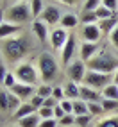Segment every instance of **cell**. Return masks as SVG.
Segmentation results:
<instances>
[{
  "label": "cell",
  "instance_id": "1",
  "mask_svg": "<svg viewBox=\"0 0 118 127\" xmlns=\"http://www.w3.org/2000/svg\"><path fill=\"white\" fill-rule=\"evenodd\" d=\"M32 48L34 47H32L30 38L25 36V34H18L14 38L0 41V50H2V56L5 57V61L16 63V64L22 63L23 59L30 54Z\"/></svg>",
  "mask_w": 118,
  "mask_h": 127
},
{
  "label": "cell",
  "instance_id": "2",
  "mask_svg": "<svg viewBox=\"0 0 118 127\" xmlns=\"http://www.w3.org/2000/svg\"><path fill=\"white\" fill-rule=\"evenodd\" d=\"M86 68L93 70V72L106 73V75H113L118 70V59L109 52V50H98L86 63Z\"/></svg>",
  "mask_w": 118,
  "mask_h": 127
},
{
  "label": "cell",
  "instance_id": "3",
  "mask_svg": "<svg viewBox=\"0 0 118 127\" xmlns=\"http://www.w3.org/2000/svg\"><path fill=\"white\" fill-rule=\"evenodd\" d=\"M38 72H39V79L43 82H48L57 77V72H59V64L56 61V57L48 52H41L38 56Z\"/></svg>",
  "mask_w": 118,
  "mask_h": 127
},
{
  "label": "cell",
  "instance_id": "4",
  "mask_svg": "<svg viewBox=\"0 0 118 127\" xmlns=\"http://www.w3.org/2000/svg\"><path fill=\"white\" fill-rule=\"evenodd\" d=\"M34 20L32 18V11L29 2H22V4H13L11 7L5 9V22H11L16 25H22L25 22Z\"/></svg>",
  "mask_w": 118,
  "mask_h": 127
},
{
  "label": "cell",
  "instance_id": "5",
  "mask_svg": "<svg viewBox=\"0 0 118 127\" xmlns=\"http://www.w3.org/2000/svg\"><path fill=\"white\" fill-rule=\"evenodd\" d=\"M14 75H16V81H18V82L30 84V86H36V82L39 81L38 66H34L30 61H22V63L16 64Z\"/></svg>",
  "mask_w": 118,
  "mask_h": 127
},
{
  "label": "cell",
  "instance_id": "6",
  "mask_svg": "<svg viewBox=\"0 0 118 127\" xmlns=\"http://www.w3.org/2000/svg\"><path fill=\"white\" fill-rule=\"evenodd\" d=\"M111 82H113L111 75H106V73H100V72H93V70H88L86 75H84V81H82L84 86H89V88H93L97 91L104 90L107 84H111Z\"/></svg>",
  "mask_w": 118,
  "mask_h": 127
},
{
  "label": "cell",
  "instance_id": "7",
  "mask_svg": "<svg viewBox=\"0 0 118 127\" xmlns=\"http://www.w3.org/2000/svg\"><path fill=\"white\" fill-rule=\"evenodd\" d=\"M64 72H66V77L68 81H73V82H82L84 81V75H86L88 68H86V63L82 61V59H73V61L64 66Z\"/></svg>",
  "mask_w": 118,
  "mask_h": 127
},
{
  "label": "cell",
  "instance_id": "8",
  "mask_svg": "<svg viewBox=\"0 0 118 127\" xmlns=\"http://www.w3.org/2000/svg\"><path fill=\"white\" fill-rule=\"evenodd\" d=\"M61 18H63V11H61V7H59V5H54V4L45 5L43 13H41V16H39V20H43V22L48 25V27H50V25L59 23V22H61Z\"/></svg>",
  "mask_w": 118,
  "mask_h": 127
},
{
  "label": "cell",
  "instance_id": "9",
  "mask_svg": "<svg viewBox=\"0 0 118 127\" xmlns=\"http://www.w3.org/2000/svg\"><path fill=\"white\" fill-rule=\"evenodd\" d=\"M70 34L68 31L63 29V27H56L52 32H50V47H52L54 50H63V47L66 45V41H68Z\"/></svg>",
  "mask_w": 118,
  "mask_h": 127
},
{
  "label": "cell",
  "instance_id": "10",
  "mask_svg": "<svg viewBox=\"0 0 118 127\" xmlns=\"http://www.w3.org/2000/svg\"><path fill=\"white\" fill-rule=\"evenodd\" d=\"M75 48H77V38H75L73 34H70L68 41H66V45H64L63 50H61V63H63V66H68V64L73 61Z\"/></svg>",
  "mask_w": 118,
  "mask_h": 127
},
{
  "label": "cell",
  "instance_id": "11",
  "mask_svg": "<svg viewBox=\"0 0 118 127\" xmlns=\"http://www.w3.org/2000/svg\"><path fill=\"white\" fill-rule=\"evenodd\" d=\"M11 93H14L20 100H30L32 97L36 95V86H30V84H23V82H16L14 86L9 90Z\"/></svg>",
  "mask_w": 118,
  "mask_h": 127
},
{
  "label": "cell",
  "instance_id": "12",
  "mask_svg": "<svg viewBox=\"0 0 118 127\" xmlns=\"http://www.w3.org/2000/svg\"><path fill=\"white\" fill-rule=\"evenodd\" d=\"M81 36H82L84 41L97 43V41L100 39V36H102V31H100L98 23H95V25H82V29H81Z\"/></svg>",
  "mask_w": 118,
  "mask_h": 127
},
{
  "label": "cell",
  "instance_id": "13",
  "mask_svg": "<svg viewBox=\"0 0 118 127\" xmlns=\"http://www.w3.org/2000/svg\"><path fill=\"white\" fill-rule=\"evenodd\" d=\"M22 31H23L22 25H16V23H11V22H4L0 25V41L18 36V34H22Z\"/></svg>",
  "mask_w": 118,
  "mask_h": 127
},
{
  "label": "cell",
  "instance_id": "14",
  "mask_svg": "<svg viewBox=\"0 0 118 127\" xmlns=\"http://www.w3.org/2000/svg\"><path fill=\"white\" fill-rule=\"evenodd\" d=\"M81 98L84 100V102H93V104H102V93L89 88V86H84V84H81Z\"/></svg>",
  "mask_w": 118,
  "mask_h": 127
},
{
  "label": "cell",
  "instance_id": "15",
  "mask_svg": "<svg viewBox=\"0 0 118 127\" xmlns=\"http://www.w3.org/2000/svg\"><path fill=\"white\" fill-rule=\"evenodd\" d=\"M32 32L36 34V38L41 41V43H45V41L50 39V31H48V25L43 22V20H32Z\"/></svg>",
  "mask_w": 118,
  "mask_h": 127
},
{
  "label": "cell",
  "instance_id": "16",
  "mask_svg": "<svg viewBox=\"0 0 118 127\" xmlns=\"http://www.w3.org/2000/svg\"><path fill=\"white\" fill-rule=\"evenodd\" d=\"M98 52V43H89V41H82V45L79 48V59H82L84 63H88L91 57Z\"/></svg>",
  "mask_w": 118,
  "mask_h": 127
},
{
  "label": "cell",
  "instance_id": "17",
  "mask_svg": "<svg viewBox=\"0 0 118 127\" xmlns=\"http://www.w3.org/2000/svg\"><path fill=\"white\" fill-rule=\"evenodd\" d=\"M63 90H64V98H68V100H79L81 98V84L79 82L68 81Z\"/></svg>",
  "mask_w": 118,
  "mask_h": 127
},
{
  "label": "cell",
  "instance_id": "18",
  "mask_svg": "<svg viewBox=\"0 0 118 127\" xmlns=\"http://www.w3.org/2000/svg\"><path fill=\"white\" fill-rule=\"evenodd\" d=\"M81 23V18L79 16H75L73 13H66V14H63V18H61V22H59V25H61L63 29H75L77 25Z\"/></svg>",
  "mask_w": 118,
  "mask_h": 127
},
{
  "label": "cell",
  "instance_id": "19",
  "mask_svg": "<svg viewBox=\"0 0 118 127\" xmlns=\"http://www.w3.org/2000/svg\"><path fill=\"white\" fill-rule=\"evenodd\" d=\"M32 113H38L34 107L30 106V102H23L18 109H16V111L13 113V120H22V118H25V116H29V115H32Z\"/></svg>",
  "mask_w": 118,
  "mask_h": 127
},
{
  "label": "cell",
  "instance_id": "20",
  "mask_svg": "<svg viewBox=\"0 0 118 127\" xmlns=\"http://www.w3.org/2000/svg\"><path fill=\"white\" fill-rule=\"evenodd\" d=\"M98 27L102 31V34H111V32L118 27V14L111 16V18H107V20L98 22Z\"/></svg>",
  "mask_w": 118,
  "mask_h": 127
},
{
  "label": "cell",
  "instance_id": "21",
  "mask_svg": "<svg viewBox=\"0 0 118 127\" xmlns=\"http://www.w3.org/2000/svg\"><path fill=\"white\" fill-rule=\"evenodd\" d=\"M39 122H41L39 115L38 113H32L29 116L22 118V120H18V127H39Z\"/></svg>",
  "mask_w": 118,
  "mask_h": 127
},
{
  "label": "cell",
  "instance_id": "22",
  "mask_svg": "<svg viewBox=\"0 0 118 127\" xmlns=\"http://www.w3.org/2000/svg\"><path fill=\"white\" fill-rule=\"evenodd\" d=\"M72 102H73V115H75V116L89 115V113H88V102H84L82 98H79V100H72Z\"/></svg>",
  "mask_w": 118,
  "mask_h": 127
},
{
  "label": "cell",
  "instance_id": "23",
  "mask_svg": "<svg viewBox=\"0 0 118 127\" xmlns=\"http://www.w3.org/2000/svg\"><path fill=\"white\" fill-rule=\"evenodd\" d=\"M29 5H30V11H32V18L38 20L39 16H41V13H43V9H45L43 0H30Z\"/></svg>",
  "mask_w": 118,
  "mask_h": 127
},
{
  "label": "cell",
  "instance_id": "24",
  "mask_svg": "<svg viewBox=\"0 0 118 127\" xmlns=\"http://www.w3.org/2000/svg\"><path fill=\"white\" fill-rule=\"evenodd\" d=\"M102 97L104 98H111V100H118V86L115 82L107 84V86L102 90Z\"/></svg>",
  "mask_w": 118,
  "mask_h": 127
},
{
  "label": "cell",
  "instance_id": "25",
  "mask_svg": "<svg viewBox=\"0 0 118 127\" xmlns=\"http://www.w3.org/2000/svg\"><path fill=\"white\" fill-rule=\"evenodd\" d=\"M81 23H82V25H95V23H98V18H97L95 11H82V14H81Z\"/></svg>",
  "mask_w": 118,
  "mask_h": 127
},
{
  "label": "cell",
  "instance_id": "26",
  "mask_svg": "<svg viewBox=\"0 0 118 127\" xmlns=\"http://www.w3.org/2000/svg\"><path fill=\"white\" fill-rule=\"evenodd\" d=\"M9 90H0V111L2 113H9Z\"/></svg>",
  "mask_w": 118,
  "mask_h": 127
},
{
  "label": "cell",
  "instance_id": "27",
  "mask_svg": "<svg viewBox=\"0 0 118 127\" xmlns=\"http://www.w3.org/2000/svg\"><path fill=\"white\" fill-rule=\"evenodd\" d=\"M52 91H54V86H50V84H47V82H43V84H39V86H36V95L43 97V98L52 97Z\"/></svg>",
  "mask_w": 118,
  "mask_h": 127
},
{
  "label": "cell",
  "instance_id": "28",
  "mask_svg": "<svg viewBox=\"0 0 118 127\" xmlns=\"http://www.w3.org/2000/svg\"><path fill=\"white\" fill-rule=\"evenodd\" d=\"M95 14H97L98 22H102V20H107V18H111V16H115V14H118V13H113L111 9H107L106 5H100L98 9L95 11Z\"/></svg>",
  "mask_w": 118,
  "mask_h": 127
},
{
  "label": "cell",
  "instance_id": "29",
  "mask_svg": "<svg viewBox=\"0 0 118 127\" xmlns=\"http://www.w3.org/2000/svg\"><path fill=\"white\" fill-rule=\"evenodd\" d=\"M88 113L91 116H100L104 113V107L102 104H93V102H88Z\"/></svg>",
  "mask_w": 118,
  "mask_h": 127
},
{
  "label": "cell",
  "instance_id": "30",
  "mask_svg": "<svg viewBox=\"0 0 118 127\" xmlns=\"http://www.w3.org/2000/svg\"><path fill=\"white\" fill-rule=\"evenodd\" d=\"M102 107H104V113H109V111H116V109H118V100L104 98V100H102Z\"/></svg>",
  "mask_w": 118,
  "mask_h": 127
},
{
  "label": "cell",
  "instance_id": "31",
  "mask_svg": "<svg viewBox=\"0 0 118 127\" xmlns=\"http://www.w3.org/2000/svg\"><path fill=\"white\" fill-rule=\"evenodd\" d=\"M102 5V0H86L82 5V11H97Z\"/></svg>",
  "mask_w": 118,
  "mask_h": 127
},
{
  "label": "cell",
  "instance_id": "32",
  "mask_svg": "<svg viewBox=\"0 0 118 127\" xmlns=\"http://www.w3.org/2000/svg\"><path fill=\"white\" fill-rule=\"evenodd\" d=\"M97 127H118V116H109L104 118L97 124Z\"/></svg>",
  "mask_w": 118,
  "mask_h": 127
},
{
  "label": "cell",
  "instance_id": "33",
  "mask_svg": "<svg viewBox=\"0 0 118 127\" xmlns=\"http://www.w3.org/2000/svg\"><path fill=\"white\" fill-rule=\"evenodd\" d=\"M22 104H23V102H22V100L14 95V93H11V95H9V113H14V111H16V109H18Z\"/></svg>",
  "mask_w": 118,
  "mask_h": 127
},
{
  "label": "cell",
  "instance_id": "34",
  "mask_svg": "<svg viewBox=\"0 0 118 127\" xmlns=\"http://www.w3.org/2000/svg\"><path fill=\"white\" fill-rule=\"evenodd\" d=\"M38 115H39V118L41 120H48V118H54V109H50V107H41V109H38Z\"/></svg>",
  "mask_w": 118,
  "mask_h": 127
},
{
  "label": "cell",
  "instance_id": "35",
  "mask_svg": "<svg viewBox=\"0 0 118 127\" xmlns=\"http://www.w3.org/2000/svg\"><path fill=\"white\" fill-rule=\"evenodd\" d=\"M29 102H30V106L38 111V109H41V107L45 106V98H43V97H39V95H34V97L29 100Z\"/></svg>",
  "mask_w": 118,
  "mask_h": 127
},
{
  "label": "cell",
  "instance_id": "36",
  "mask_svg": "<svg viewBox=\"0 0 118 127\" xmlns=\"http://www.w3.org/2000/svg\"><path fill=\"white\" fill-rule=\"evenodd\" d=\"M16 82H18V81H16L14 72H9V73H7V77H5V81H4V88H5V90H11Z\"/></svg>",
  "mask_w": 118,
  "mask_h": 127
},
{
  "label": "cell",
  "instance_id": "37",
  "mask_svg": "<svg viewBox=\"0 0 118 127\" xmlns=\"http://www.w3.org/2000/svg\"><path fill=\"white\" fill-rule=\"evenodd\" d=\"M91 122V115H82V116H75V125H81V127H86Z\"/></svg>",
  "mask_w": 118,
  "mask_h": 127
},
{
  "label": "cell",
  "instance_id": "38",
  "mask_svg": "<svg viewBox=\"0 0 118 127\" xmlns=\"http://www.w3.org/2000/svg\"><path fill=\"white\" fill-rule=\"evenodd\" d=\"M75 124V115H64L61 120H59V125H64V127H68V125H73Z\"/></svg>",
  "mask_w": 118,
  "mask_h": 127
},
{
  "label": "cell",
  "instance_id": "39",
  "mask_svg": "<svg viewBox=\"0 0 118 127\" xmlns=\"http://www.w3.org/2000/svg\"><path fill=\"white\" fill-rule=\"evenodd\" d=\"M59 106L64 109V113H68V115L72 113V115H73V102H72V100L64 98V100H61V102H59Z\"/></svg>",
  "mask_w": 118,
  "mask_h": 127
},
{
  "label": "cell",
  "instance_id": "40",
  "mask_svg": "<svg viewBox=\"0 0 118 127\" xmlns=\"http://www.w3.org/2000/svg\"><path fill=\"white\" fill-rule=\"evenodd\" d=\"M52 97L56 98V100H64V90L61 88V86H54V91H52Z\"/></svg>",
  "mask_w": 118,
  "mask_h": 127
},
{
  "label": "cell",
  "instance_id": "41",
  "mask_svg": "<svg viewBox=\"0 0 118 127\" xmlns=\"http://www.w3.org/2000/svg\"><path fill=\"white\" fill-rule=\"evenodd\" d=\"M102 5H106L107 9H111L113 13L118 11V0H102Z\"/></svg>",
  "mask_w": 118,
  "mask_h": 127
},
{
  "label": "cell",
  "instance_id": "42",
  "mask_svg": "<svg viewBox=\"0 0 118 127\" xmlns=\"http://www.w3.org/2000/svg\"><path fill=\"white\" fill-rule=\"evenodd\" d=\"M57 120L56 118H48V120H41L39 122V127H57Z\"/></svg>",
  "mask_w": 118,
  "mask_h": 127
},
{
  "label": "cell",
  "instance_id": "43",
  "mask_svg": "<svg viewBox=\"0 0 118 127\" xmlns=\"http://www.w3.org/2000/svg\"><path fill=\"white\" fill-rule=\"evenodd\" d=\"M7 66L4 64V63H0V86H4V81H5V77H7Z\"/></svg>",
  "mask_w": 118,
  "mask_h": 127
},
{
  "label": "cell",
  "instance_id": "44",
  "mask_svg": "<svg viewBox=\"0 0 118 127\" xmlns=\"http://www.w3.org/2000/svg\"><path fill=\"white\" fill-rule=\"evenodd\" d=\"M59 106V100H56L54 97H48L45 98V107H50V109H56Z\"/></svg>",
  "mask_w": 118,
  "mask_h": 127
},
{
  "label": "cell",
  "instance_id": "45",
  "mask_svg": "<svg viewBox=\"0 0 118 127\" xmlns=\"http://www.w3.org/2000/svg\"><path fill=\"white\" fill-rule=\"evenodd\" d=\"M109 39H111V45L118 50V27L111 32V34H109Z\"/></svg>",
  "mask_w": 118,
  "mask_h": 127
},
{
  "label": "cell",
  "instance_id": "46",
  "mask_svg": "<svg viewBox=\"0 0 118 127\" xmlns=\"http://www.w3.org/2000/svg\"><path fill=\"white\" fill-rule=\"evenodd\" d=\"M64 115H68V113H64V109H63L61 106H57V107L54 109V118H56V120H57V122H59V120H61V118H63Z\"/></svg>",
  "mask_w": 118,
  "mask_h": 127
},
{
  "label": "cell",
  "instance_id": "47",
  "mask_svg": "<svg viewBox=\"0 0 118 127\" xmlns=\"http://www.w3.org/2000/svg\"><path fill=\"white\" fill-rule=\"evenodd\" d=\"M57 2L66 4V5H77V4H79V0H57Z\"/></svg>",
  "mask_w": 118,
  "mask_h": 127
},
{
  "label": "cell",
  "instance_id": "48",
  "mask_svg": "<svg viewBox=\"0 0 118 127\" xmlns=\"http://www.w3.org/2000/svg\"><path fill=\"white\" fill-rule=\"evenodd\" d=\"M5 22V11H2V9H0V25H2Z\"/></svg>",
  "mask_w": 118,
  "mask_h": 127
},
{
  "label": "cell",
  "instance_id": "49",
  "mask_svg": "<svg viewBox=\"0 0 118 127\" xmlns=\"http://www.w3.org/2000/svg\"><path fill=\"white\" fill-rule=\"evenodd\" d=\"M113 82H115L116 86H118V70H116V72L113 73Z\"/></svg>",
  "mask_w": 118,
  "mask_h": 127
},
{
  "label": "cell",
  "instance_id": "50",
  "mask_svg": "<svg viewBox=\"0 0 118 127\" xmlns=\"http://www.w3.org/2000/svg\"><path fill=\"white\" fill-rule=\"evenodd\" d=\"M13 4H22V2H27V0H11Z\"/></svg>",
  "mask_w": 118,
  "mask_h": 127
},
{
  "label": "cell",
  "instance_id": "51",
  "mask_svg": "<svg viewBox=\"0 0 118 127\" xmlns=\"http://www.w3.org/2000/svg\"><path fill=\"white\" fill-rule=\"evenodd\" d=\"M2 57H4V56H2V50H0V63H2Z\"/></svg>",
  "mask_w": 118,
  "mask_h": 127
}]
</instances>
